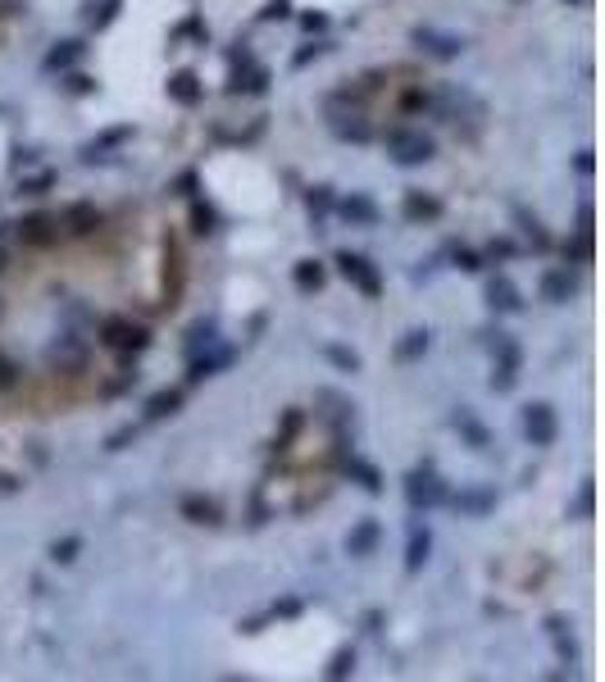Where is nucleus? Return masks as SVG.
Wrapping results in <instances>:
<instances>
[{
    "mask_svg": "<svg viewBox=\"0 0 605 682\" xmlns=\"http://www.w3.org/2000/svg\"><path fill=\"white\" fill-rule=\"evenodd\" d=\"M383 146H387V155H392V160H396L401 169L428 164V160L437 155V141H433L428 132H419V128H387Z\"/></svg>",
    "mask_w": 605,
    "mask_h": 682,
    "instance_id": "1",
    "label": "nucleus"
},
{
    "mask_svg": "<svg viewBox=\"0 0 605 682\" xmlns=\"http://www.w3.org/2000/svg\"><path fill=\"white\" fill-rule=\"evenodd\" d=\"M101 341L110 351H119V356H141L151 346V332L141 323H132V318H105L101 323Z\"/></svg>",
    "mask_w": 605,
    "mask_h": 682,
    "instance_id": "2",
    "label": "nucleus"
},
{
    "mask_svg": "<svg viewBox=\"0 0 605 682\" xmlns=\"http://www.w3.org/2000/svg\"><path fill=\"white\" fill-rule=\"evenodd\" d=\"M446 482L437 478V469L433 464H424V469H415L410 478H405V501L415 505V510H433V505H446Z\"/></svg>",
    "mask_w": 605,
    "mask_h": 682,
    "instance_id": "3",
    "label": "nucleus"
},
{
    "mask_svg": "<svg viewBox=\"0 0 605 682\" xmlns=\"http://www.w3.org/2000/svg\"><path fill=\"white\" fill-rule=\"evenodd\" d=\"M337 273L346 278V282H356L365 296H383V278H378V268L365 259V255H356V250H337Z\"/></svg>",
    "mask_w": 605,
    "mask_h": 682,
    "instance_id": "4",
    "label": "nucleus"
},
{
    "mask_svg": "<svg viewBox=\"0 0 605 682\" xmlns=\"http://www.w3.org/2000/svg\"><path fill=\"white\" fill-rule=\"evenodd\" d=\"M15 237H19L24 246L46 250V246H55V241H60V219H55V214H28V219H19V223H15Z\"/></svg>",
    "mask_w": 605,
    "mask_h": 682,
    "instance_id": "5",
    "label": "nucleus"
},
{
    "mask_svg": "<svg viewBox=\"0 0 605 682\" xmlns=\"http://www.w3.org/2000/svg\"><path fill=\"white\" fill-rule=\"evenodd\" d=\"M410 42H415L424 55H433V60H455V55L464 51V37H455V33H437V28H415V33H410Z\"/></svg>",
    "mask_w": 605,
    "mask_h": 682,
    "instance_id": "6",
    "label": "nucleus"
},
{
    "mask_svg": "<svg viewBox=\"0 0 605 682\" xmlns=\"http://www.w3.org/2000/svg\"><path fill=\"white\" fill-rule=\"evenodd\" d=\"M523 433H528V442H532V446H551V442H555V433H560L555 410H551L546 401H532V405L523 410Z\"/></svg>",
    "mask_w": 605,
    "mask_h": 682,
    "instance_id": "7",
    "label": "nucleus"
},
{
    "mask_svg": "<svg viewBox=\"0 0 605 682\" xmlns=\"http://www.w3.org/2000/svg\"><path fill=\"white\" fill-rule=\"evenodd\" d=\"M101 223H105V214H101L92 200H73V205H64V214H60V228H64L69 237H92Z\"/></svg>",
    "mask_w": 605,
    "mask_h": 682,
    "instance_id": "8",
    "label": "nucleus"
},
{
    "mask_svg": "<svg viewBox=\"0 0 605 682\" xmlns=\"http://www.w3.org/2000/svg\"><path fill=\"white\" fill-rule=\"evenodd\" d=\"M333 209L346 219V223H360V228H374L378 219H383V209L369 200V196H360V191H351V196H342V200H333Z\"/></svg>",
    "mask_w": 605,
    "mask_h": 682,
    "instance_id": "9",
    "label": "nucleus"
},
{
    "mask_svg": "<svg viewBox=\"0 0 605 682\" xmlns=\"http://www.w3.org/2000/svg\"><path fill=\"white\" fill-rule=\"evenodd\" d=\"M378 541H383V523H378V519H360V523L346 532V555H351V560H365V555L378 550Z\"/></svg>",
    "mask_w": 605,
    "mask_h": 682,
    "instance_id": "10",
    "label": "nucleus"
},
{
    "mask_svg": "<svg viewBox=\"0 0 605 682\" xmlns=\"http://www.w3.org/2000/svg\"><path fill=\"white\" fill-rule=\"evenodd\" d=\"M169 101H178L182 110H191V105L205 101V83H200L191 69H178V73L169 78Z\"/></svg>",
    "mask_w": 605,
    "mask_h": 682,
    "instance_id": "11",
    "label": "nucleus"
},
{
    "mask_svg": "<svg viewBox=\"0 0 605 682\" xmlns=\"http://www.w3.org/2000/svg\"><path fill=\"white\" fill-rule=\"evenodd\" d=\"M132 132H137L132 123H119V128L101 132L96 141H87V146H83V160H87V164H96V160H110V151H119L123 141H132Z\"/></svg>",
    "mask_w": 605,
    "mask_h": 682,
    "instance_id": "12",
    "label": "nucleus"
},
{
    "mask_svg": "<svg viewBox=\"0 0 605 682\" xmlns=\"http://www.w3.org/2000/svg\"><path fill=\"white\" fill-rule=\"evenodd\" d=\"M232 365V351L228 346H210V356H191V369H187V383L196 387V383H205V378H214L219 369H228Z\"/></svg>",
    "mask_w": 605,
    "mask_h": 682,
    "instance_id": "13",
    "label": "nucleus"
},
{
    "mask_svg": "<svg viewBox=\"0 0 605 682\" xmlns=\"http://www.w3.org/2000/svg\"><path fill=\"white\" fill-rule=\"evenodd\" d=\"M487 305H492L496 314H519V309H523V300H519V287H514L505 273H496V278L487 282Z\"/></svg>",
    "mask_w": 605,
    "mask_h": 682,
    "instance_id": "14",
    "label": "nucleus"
},
{
    "mask_svg": "<svg viewBox=\"0 0 605 682\" xmlns=\"http://www.w3.org/2000/svg\"><path fill=\"white\" fill-rule=\"evenodd\" d=\"M333 132H337L342 141H351V146H369V141H374V128H369L360 114H337V110H333Z\"/></svg>",
    "mask_w": 605,
    "mask_h": 682,
    "instance_id": "15",
    "label": "nucleus"
},
{
    "mask_svg": "<svg viewBox=\"0 0 605 682\" xmlns=\"http://www.w3.org/2000/svg\"><path fill=\"white\" fill-rule=\"evenodd\" d=\"M451 428H455V433L473 446V451H487V446H492V433L473 419V410H455V414H451Z\"/></svg>",
    "mask_w": 605,
    "mask_h": 682,
    "instance_id": "16",
    "label": "nucleus"
},
{
    "mask_svg": "<svg viewBox=\"0 0 605 682\" xmlns=\"http://www.w3.org/2000/svg\"><path fill=\"white\" fill-rule=\"evenodd\" d=\"M405 219L410 223H433V219H442V200L437 196H424V191H405Z\"/></svg>",
    "mask_w": 605,
    "mask_h": 682,
    "instance_id": "17",
    "label": "nucleus"
},
{
    "mask_svg": "<svg viewBox=\"0 0 605 682\" xmlns=\"http://www.w3.org/2000/svg\"><path fill=\"white\" fill-rule=\"evenodd\" d=\"M569 296H573V273H569V268H546V273H542V300L564 305Z\"/></svg>",
    "mask_w": 605,
    "mask_h": 682,
    "instance_id": "18",
    "label": "nucleus"
},
{
    "mask_svg": "<svg viewBox=\"0 0 605 682\" xmlns=\"http://www.w3.org/2000/svg\"><path fill=\"white\" fill-rule=\"evenodd\" d=\"M342 473H346V478H356L369 496H378V492H383V473H378L374 464H365L360 455H346V460H342Z\"/></svg>",
    "mask_w": 605,
    "mask_h": 682,
    "instance_id": "19",
    "label": "nucleus"
},
{
    "mask_svg": "<svg viewBox=\"0 0 605 682\" xmlns=\"http://www.w3.org/2000/svg\"><path fill=\"white\" fill-rule=\"evenodd\" d=\"M182 519H191V523H205V528H214L219 519H223V510L210 501V496H182Z\"/></svg>",
    "mask_w": 605,
    "mask_h": 682,
    "instance_id": "20",
    "label": "nucleus"
},
{
    "mask_svg": "<svg viewBox=\"0 0 605 682\" xmlns=\"http://www.w3.org/2000/svg\"><path fill=\"white\" fill-rule=\"evenodd\" d=\"M428 550H433V532H428L424 523H415V528H410V546H405V569L419 573V569L428 564Z\"/></svg>",
    "mask_w": 605,
    "mask_h": 682,
    "instance_id": "21",
    "label": "nucleus"
},
{
    "mask_svg": "<svg viewBox=\"0 0 605 682\" xmlns=\"http://www.w3.org/2000/svg\"><path fill=\"white\" fill-rule=\"evenodd\" d=\"M291 282H296L300 291H319V287L328 282V268H324L319 259H296V268H291Z\"/></svg>",
    "mask_w": 605,
    "mask_h": 682,
    "instance_id": "22",
    "label": "nucleus"
},
{
    "mask_svg": "<svg viewBox=\"0 0 605 682\" xmlns=\"http://www.w3.org/2000/svg\"><path fill=\"white\" fill-rule=\"evenodd\" d=\"M182 410V392L178 387H169V392H155L151 401H146V419L151 424H160V419H173Z\"/></svg>",
    "mask_w": 605,
    "mask_h": 682,
    "instance_id": "23",
    "label": "nucleus"
},
{
    "mask_svg": "<svg viewBox=\"0 0 605 682\" xmlns=\"http://www.w3.org/2000/svg\"><path fill=\"white\" fill-rule=\"evenodd\" d=\"M446 501H451L460 514H473V519L487 514V510H496V496H492V492H455V496H446Z\"/></svg>",
    "mask_w": 605,
    "mask_h": 682,
    "instance_id": "24",
    "label": "nucleus"
},
{
    "mask_svg": "<svg viewBox=\"0 0 605 682\" xmlns=\"http://www.w3.org/2000/svg\"><path fill=\"white\" fill-rule=\"evenodd\" d=\"M83 42H55V51L46 55V73H60V69H69V64H78L83 60Z\"/></svg>",
    "mask_w": 605,
    "mask_h": 682,
    "instance_id": "25",
    "label": "nucleus"
},
{
    "mask_svg": "<svg viewBox=\"0 0 605 682\" xmlns=\"http://www.w3.org/2000/svg\"><path fill=\"white\" fill-rule=\"evenodd\" d=\"M214 341H219V327H214V318H196V323H191V332H187V356H196L200 346L210 351Z\"/></svg>",
    "mask_w": 605,
    "mask_h": 682,
    "instance_id": "26",
    "label": "nucleus"
},
{
    "mask_svg": "<svg viewBox=\"0 0 605 682\" xmlns=\"http://www.w3.org/2000/svg\"><path fill=\"white\" fill-rule=\"evenodd\" d=\"M428 327H415V332H405V341H401V346H396V360L401 365H410V360H419V356H428Z\"/></svg>",
    "mask_w": 605,
    "mask_h": 682,
    "instance_id": "27",
    "label": "nucleus"
},
{
    "mask_svg": "<svg viewBox=\"0 0 605 682\" xmlns=\"http://www.w3.org/2000/svg\"><path fill=\"white\" fill-rule=\"evenodd\" d=\"M214 228H219L214 205H205V200H196V196H191V232H196V237H210Z\"/></svg>",
    "mask_w": 605,
    "mask_h": 682,
    "instance_id": "28",
    "label": "nucleus"
},
{
    "mask_svg": "<svg viewBox=\"0 0 605 682\" xmlns=\"http://www.w3.org/2000/svg\"><path fill=\"white\" fill-rule=\"evenodd\" d=\"M119 10H123V0H101V5H87V24L101 33V28H110L119 19Z\"/></svg>",
    "mask_w": 605,
    "mask_h": 682,
    "instance_id": "29",
    "label": "nucleus"
},
{
    "mask_svg": "<svg viewBox=\"0 0 605 682\" xmlns=\"http://www.w3.org/2000/svg\"><path fill=\"white\" fill-rule=\"evenodd\" d=\"M514 219H519V228L528 232V241H532L537 250H551V237H546V228H542V223H537L528 209H514Z\"/></svg>",
    "mask_w": 605,
    "mask_h": 682,
    "instance_id": "30",
    "label": "nucleus"
},
{
    "mask_svg": "<svg viewBox=\"0 0 605 682\" xmlns=\"http://www.w3.org/2000/svg\"><path fill=\"white\" fill-rule=\"evenodd\" d=\"M564 259L569 264H591V232H578L573 241H564Z\"/></svg>",
    "mask_w": 605,
    "mask_h": 682,
    "instance_id": "31",
    "label": "nucleus"
},
{
    "mask_svg": "<svg viewBox=\"0 0 605 682\" xmlns=\"http://www.w3.org/2000/svg\"><path fill=\"white\" fill-rule=\"evenodd\" d=\"M51 187H55V173L46 169V173H37V178H24V182H19V196H46Z\"/></svg>",
    "mask_w": 605,
    "mask_h": 682,
    "instance_id": "32",
    "label": "nucleus"
},
{
    "mask_svg": "<svg viewBox=\"0 0 605 682\" xmlns=\"http://www.w3.org/2000/svg\"><path fill=\"white\" fill-rule=\"evenodd\" d=\"M78 550H83V537H64V541L51 546V560H55V564H73Z\"/></svg>",
    "mask_w": 605,
    "mask_h": 682,
    "instance_id": "33",
    "label": "nucleus"
},
{
    "mask_svg": "<svg viewBox=\"0 0 605 682\" xmlns=\"http://www.w3.org/2000/svg\"><path fill=\"white\" fill-rule=\"evenodd\" d=\"M306 205H310V214H328V209H333V187H310V191H306Z\"/></svg>",
    "mask_w": 605,
    "mask_h": 682,
    "instance_id": "34",
    "label": "nucleus"
},
{
    "mask_svg": "<svg viewBox=\"0 0 605 682\" xmlns=\"http://www.w3.org/2000/svg\"><path fill=\"white\" fill-rule=\"evenodd\" d=\"M324 356H328L337 369H346V374H356V369H360V356H356V351H346V346H324Z\"/></svg>",
    "mask_w": 605,
    "mask_h": 682,
    "instance_id": "35",
    "label": "nucleus"
},
{
    "mask_svg": "<svg viewBox=\"0 0 605 682\" xmlns=\"http://www.w3.org/2000/svg\"><path fill=\"white\" fill-rule=\"evenodd\" d=\"M428 105H433V96H428L424 87H410V92L401 96V110H405V114H419V110H428Z\"/></svg>",
    "mask_w": 605,
    "mask_h": 682,
    "instance_id": "36",
    "label": "nucleus"
},
{
    "mask_svg": "<svg viewBox=\"0 0 605 682\" xmlns=\"http://www.w3.org/2000/svg\"><path fill=\"white\" fill-rule=\"evenodd\" d=\"M324 51H328V42H310V46H300V51L291 55V64H296V69H306V64H315Z\"/></svg>",
    "mask_w": 605,
    "mask_h": 682,
    "instance_id": "37",
    "label": "nucleus"
},
{
    "mask_svg": "<svg viewBox=\"0 0 605 682\" xmlns=\"http://www.w3.org/2000/svg\"><path fill=\"white\" fill-rule=\"evenodd\" d=\"M451 259H455V268H464V273H478V268H483V259H478L469 246H451Z\"/></svg>",
    "mask_w": 605,
    "mask_h": 682,
    "instance_id": "38",
    "label": "nucleus"
},
{
    "mask_svg": "<svg viewBox=\"0 0 605 682\" xmlns=\"http://www.w3.org/2000/svg\"><path fill=\"white\" fill-rule=\"evenodd\" d=\"M351 668H356V655H351V650H337V655H333V664H328L324 673H328V677H346Z\"/></svg>",
    "mask_w": 605,
    "mask_h": 682,
    "instance_id": "39",
    "label": "nucleus"
},
{
    "mask_svg": "<svg viewBox=\"0 0 605 682\" xmlns=\"http://www.w3.org/2000/svg\"><path fill=\"white\" fill-rule=\"evenodd\" d=\"M64 87H69L73 96H92V92H96V78H87V73H69V78H64Z\"/></svg>",
    "mask_w": 605,
    "mask_h": 682,
    "instance_id": "40",
    "label": "nucleus"
},
{
    "mask_svg": "<svg viewBox=\"0 0 605 682\" xmlns=\"http://www.w3.org/2000/svg\"><path fill=\"white\" fill-rule=\"evenodd\" d=\"M128 387H137V369H119V378L105 383V396H119V392H128Z\"/></svg>",
    "mask_w": 605,
    "mask_h": 682,
    "instance_id": "41",
    "label": "nucleus"
},
{
    "mask_svg": "<svg viewBox=\"0 0 605 682\" xmlns=\"http://www.w3.org/2000/svg\"><path fill=\"white\" fill-rule=\"evenodd\" d=\"M287 15H291V0H268L259 10V24H273V19H287Z\"/></svg>",
    "mask_w": 605,
    "mask_h": 682,
    "instance_id": "42",
    "label": "nucleus"
},
{
    "mask_svg": "<svg viewBox=\"0 0 605 682\" xmlns=\"http://www.w3.org/2000/svg\"><path fill=\"white\" fill-rule=\"evenodd\" d=\"M514 383H519V369H496L492 374V392H514Z\"/></svg>",
    "mask_w": 605,
    "mask_h": 682,
    "instance_id": "43",
    "label": "nucleus"
},
{
    "mask_svg": "<svg viewBox=\"0 0 605 682\" xmlns=\"http://www.w3.org/2000/svg\"><path fill=\"white\" fill-rule=\"evenodd\" d=\"M582 519H591V510H596V487L591 482H582V492H578V505H573Z\"/></svg>",
    "mask_w": 605,
    "mask_h": 682,
    "instance_id": "44",
    "label": "nucleus"
},
{
    "mask_svg": "<svg viewBox=\"0 0 605 682\" xmlns=\"http://www.w3.org/2000/svg\"><path fill=\"white\" fill-rule=\"evenodd\" d=\"M19 383V365L15 360H5V356H0V392H10Z\"/></svg>",
    "mask_w": 605,
    "mask_h": 682,
    "instance_id": "45",
    "label": "nucleus"
},
{
    "mask_svg": "<svg viewBox=\"0 0 605 682\" xmlns=\"http://www.w3.org/2000/svg\"><path fill=\"white\" fill-rule=\"evenodd\" d=\"M487 250H492V259H514V255H519V246H514L510 237H496Z\"/></svg>",
    "mask_w": 605,
    "mask_h": 682,
    "instance_id": "46",
    "label": "nucleus"
},
{
    "mask_svg": "<svg viewBox=\"0 0 605 682\" xmlns=\"http://www.w3.org/2000/svg\"><path fill=\"white\" fill-rule=\"evenodd\" d=\"M300 433V410H287V419H282V437H278V446H287L291 437Z\"/></svg>",
    "mask_w": 605,
    "mask_h": 682,
    "instance_id": "47",
    "label": "nucleus"
},
{
    "mask_svg": "<svg viewBox=\"0 0 605 682\" xmlns=\"http://www.w3.org/2000/svg\"><path fill=\"white\" fill-rule=\"evenodd\" d=\"M196 187H200V178H196V173H182V178L173 182V191H178V196H196Z\"/></svg>",
    "mask_w": 605,
    "mask_h": 682,
    "instance_id": "48",
    "label": "nucleus"
},
{
    "mask_svg": "<svg viewBox=\"0 0 605 682\" xmlns=\"http://www.w3.org/2000/svg\"><path fill=\"white\" fill-rule=\"evenodd\" d=\"M573 169H578L582 178H591V173H596V155H591V151H582V155L573 160Z\"/></svg>",
    "mask_w": 605,
    "mask_h": 682,
    "instance_id": "49",
    "label": "nucleus"
},
{
    "mask_svg": "<svg viewBox=\"0 0 605 682\" xmlns=\"http://www.w3.org/2000/svg\"><path fill=\"white\" fill-rule=\"evenodd\" d=\"M300 28H306V33H324L328 19H324V15H300Z\"/></svg>",
    "mask_w": 605,
    "mask_h": 682,
    "instance_id": "50",
    "label": "nucleus"
},
{
    "mask_svg": "<svg viewBox=\"0 0 605 682\" xmlns=\"http://www.w3.org/2000/svg\"><path fill=\"white\" fill-rule=\"evenodd\" d=\"M132 437H137V428H123V433H114V437H110V446H105V451H123Z\"/></svg>",
    "mask_w": 605,
    "mask_h": 682,
    "instance_id": "51",
    "label": "nucleus"
},
{
    "mask_svg": "<svg viewBox=\"0 0 605 682\" xmlns=\"http://www.w3.org/2000/svg\"><path fill=\"white\" fill-rule=\"evenodd\" d=\"M19 487H24L19 478H10V473H0V496H15Z\"/></svg>",
    "mask_w": 605,
    "mask_h": 682,
    "instance_id": "52",
    "label": "nucleus"
},
{
    "mask_svg": "<svg viewBox=\"0 0 605 682\" xmlns=\"http://www.w3.org/2000/svg\"><path fill=\"white\" fill-rule=\"evenodd\" d=\"M578 232H591V205L578 209Z\"/></svg>",
    "mask_w": 605,
    "mask_h": 682,
    "instance_id": "53",
    "label": "nucleus"
},
{
    "mask_svg": "<svg viewBox=\"0 0 605 682\" xmlns=\"http://www.w3.org/2000/svg\"><path fill=\"white\" fill-rule=\"evenodd\" d=\"M569 5H582V0H569Z\"/></svg>",
    "mask_w": 605,
    "mask_h": 682,
    "instance_id": "54",
    "label": "nucleus"
}]
</instances>
